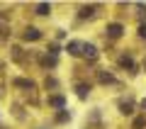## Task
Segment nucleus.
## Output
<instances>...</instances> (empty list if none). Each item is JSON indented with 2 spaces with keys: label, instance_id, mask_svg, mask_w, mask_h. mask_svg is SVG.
Masks as SVG:
<instances>
[{
  "label": "nucleus",
  "instance_id": "nucleus-1",
  "mask_svg": "<svg viewBox=\"0 0 146 129\" xmlns=\"http://www.w3.org/2000/svg\"><path fill=\"white\" fill-rule=\"evenodd\" d=\"M39 37H42V34H39L34 27H29V29L25 32V39H27V41H34V39H39Z\"/></svg>",
  "mask_w": 146,
  "mask_h": 129
},
{
  "label": "nucleus",
  "instance_id": "nucleus-2",
  "mask_svg": "<svg viewBox=\"0 0 146 129\" xmlns=\"http://www.w3.org/2000/svg\"><path fill=\"white\" fill-rule=\"evenodd\" d=\"M80 49H83V54H85V56H90V59H95V54H98L93 44H80Z\"/></svg>",
  "mask_w": 146,
  "mask_h": 129
},
{
  "label": "nucleus",
  "instance_id": "nucleus-3",
  "mask_svg": "<svg viewBox=\"0 0 146 129\" xmlns=\"http://www.w3.org/2000/svg\"><path fill=\"white\" fill-rule=\"evenodd\" d=\"M107 34L110 37H119L122 34V25H110L107 27Z\"/></svg>",
  "mask_w": 146,
  "mask_h": 129
},
{
  "label": "nucleus",
  "instance_id": "nucleus-4",
  "mask_svg": "<svg viewBox=\"0 0 146 129\" xmlns=\"http://www.w3.org/2000/svg\"><path fill=\"white\" fill-rule=\"evenodd\" d=\"M36 12H39V15H49V12H51V7H49L46 3H42V5H36Z\"/></svg>",
  "mask_w": 146,
  "mask_h": 129
},
{
  "label": "nucleus",
  "instance_id": "nucleus-5",
  "mask_svg": "<svg viewBox=\"0 0 146 129\" xmlns=\"http://www.w3.org/2000/svg\"><path fill=\"white\" fill-rule=\"evenodd\" d=\"M119 63H122V66H127V68H134V61H131L129 56H122V59H119Z\"/></svg>",
  "mask_w": 146,
  "mask_h": 129
},
{
  "label": "nucleus",
  "instance_id": "nucleus-6",
  "mask_svg": "<svg viewBox=\"0 0 146 129\" xmlns=\"http://www.w3.org/2000/svg\"><path fill=\"white\" fill-rule=\"evenodd\" d=\"M49 102H51L54 107H63V98H58V95H56V98H51Z\"/></svg>",
  "mask_w": 146,
  "mask_h": 129
},
{
  "label": "nucleus",
  "instance_id": "nucleus-7",
  "mask_svg": "<svg viewBox=\"0 0 146 129\" xmlns=\"http://www.w3.org/2000/svg\"><path fill=\"white\" fill-rule=\"evenodd\" d=\"M88 85H78V95H80V98H85V95H88Z\"/></svg>",
  "mask_w": 146,
  "mask_h": 129
},
{
  "label": "nucleus",
  "instance_id": "nucleus-8",
  "mask_svg": "<svg viewBox=\"0 0 146 129\" xmlns=\"http://www.w3.org/2000/svg\"><path fill=\"white\" fill-rule=\"evenodd\" d=\"M144 124H146V119H144V117H139V119H136V122H134V129H141V127H144Z\"/></svg>",
  "mask_w": 146,
  "mask_h": 129
},
{
  "label": "nucleus",
  "instance_id": "nucleus-9",
  "mask_svg": "<svg viewBox=\"0 0 146 129\" xmlns=\"http://www.w3.org/2000/svg\"><path fill=\"white\" fill-rule=\"evenodd\" d=\"M122 112H127V114H129V112H131V105H129V102H127V105L122 102Z\"/></svg>",
  "mask_w": 146,
  "mask_h": 129
},
{
  "label": "nucleus",
  "instance_id": "nucleus-10",
  "mask_svg": "<svg viewBox=\"0 0 146 129\" xmlns=\"http://www.w3.org/2000/svg\"><path fill=\"white\" fill-rule=\"evenodd\" d=\"M139 34H141V37H146V25H141V27H139Z\"/></svg>",
  "mask_w": 146,
  "mask_h": 129
},
{
  "label": "nucleus",
  "instance_id": "nucleus-11",
  "mask_svg": "<svg viewBox=\"0 0 146 129\" xmlns=\"http://www.w3.org/2000/svg\"><path fill=\"white\" fill-rule=\"evenodd\" d=\"M144 110H146V100H144Z\"/></svg>",
  "mask_w": 146,
  "mask_h": 129
}]
</instances>
